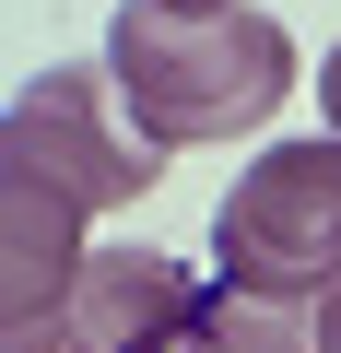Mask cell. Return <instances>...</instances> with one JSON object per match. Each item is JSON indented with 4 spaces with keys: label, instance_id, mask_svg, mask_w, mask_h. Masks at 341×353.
Instances as JSON below:
<instances>
[{
    "label": "cell",
    "instance_id": "ba28073f",
    "mask_svg": "<svg viewBox=\"0 0 341 353\" xmlns=\"http://www.w3.org/2000/svg\"><path fill=\"white\" fill-rule=\"evenodd\" d=\"M189 12H212V0H189Z\"/></svg>",
    "mask_w": 341,
    "mask_h": 353
},
{
    "label": "cell",
    "instance_id": "277c9868",
    "mask_svg": "<svg viewBox=\"0 0 341 353\" xmlns=\"http://www.w3.org/2000/svg\"><path fill=\"white\" fill-rule=\"evenodd\" d=\"M212 283L177 248H94L71 306H59V353H177L200 330Z\"/></svg>",
    "mask_w": 341,
    "mask_h": 353
},
{
    "label": "cell",
    "instance_id": "5b68a950",
    "mask_svg": "<svg viewBox=\"0 0 341 353\" xmlns=\"http://www.w3.org/2000/svg\"><path fill=\"white\" fill-rule=\"evenodd\" d=\"M177 353H318V330H306V306H259V294L212 283V306H200V330Z\"/></svg>",
    "mask_w": 341,
    "mask_h": 353
},
{
    "label": "cell",
    "instance_id": "7a4b0ae2",
    "mask_svg": "<svg viewBox=\"0 0 341 353\" xmlns=\"http://www.w3.org/2000/svg\"><path fill=\"white\" fill-rule=\"evenodd\" d=\"M212 283L259 306H318L341 283V141H271L212 212Z\"/></svg>",
    "mask_w": 341,
    "mask_h": 353
},
{
    "label": "cell",
    "instance_id": "52a82bcc",
    "mask_svg": "<svg viewBox=\"0 0 341 353\" xmlns=\"http://www.w3.org/2000/svg\"><path fill=\"white\" fill-rule=\"evenodd\" d=\"M318 106H329V141H341V48H329V71H318Z\"/></svg>",
    "mask_w": 341,
    "mask_h": 353
},
{
    "label": "cell",
    "instance_id": "8992f818",
    "mask_svg": "<svg viewBox=\"0 0 341 353\" xmlns=\"http://www.w3.org/2000/svg\"><path fill=\"white\" fill-rule=\"evenodd\" d=\"M306 330H318V353H341V283H329V294L306 306Z\"/></svg>",
    "mask_w": 341,
    "mask_h": 353
},
{
    "label": "cell",
    "instance_id": "3957f363",
    "mask_svg": "<svg viewBox=\"0 0 341 353\" xmlns=\"http://www.w3.org/2000/svg\"><path fill=\"white\" fill-rule=\"evenodd\" d=\"M0 176H36V189H59V201L94 224V212L153 201L165 141L118 106L106 59H94V71H36V83L12 94V130H0Z\"/></svg>",
    "mask_w": 341,
    "mask_h": 353
},
{
    "label": "cell",
    "instance_id": "6da1fadb",
    "mask_svg": "<svg viewBox=\"0 0 341 353\" xmlns=\"http://www.w3.org/2000/svg\"><path fill=\"white\" fill-rule=\"evenodd\" d=\"M106 83L165 153H212V141L271 130V106L294 94V36L271 12H247V0H212V12H189V0H118Z\"/></svg>",
    "mask_w": 341,
    "mask_h": 353
}]
</instances>
